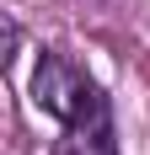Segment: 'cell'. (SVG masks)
<instances>
[{
    "instance_id": "1",
    "label": "cell",
    "mask_w": 150,
    "mask_h": 155,
    "mask_svg": "<svg viewBox=\"0 0 150 155\" xmlns=\"http://www.w3.org/2000/svg\"><path fill=\"white\" fill-rule=\"evenodd\" d=\"M97 96V80H86L80 70H75L64 54H54V48H43V59H38V75H32V102L54 118V123H70V118H80L86 112V102Z\"/></svg>"
},
{
    "instance_id": "2",
    "label": "cell",
    "mask_w": 150,
    "mask_h": 155,
    "mask_svg": "<svg viewBox=\"0 0 150 155\" xmlns=\"http://www.w3.org/2000/svg\"><path fill=\"white\" fill-rule=\"evenodd\" d=\"M54 155H118V139H113V112H107V96L97 91L86 102L80 118H70L54 144Z\"/></svg>"
}]
</instances>
